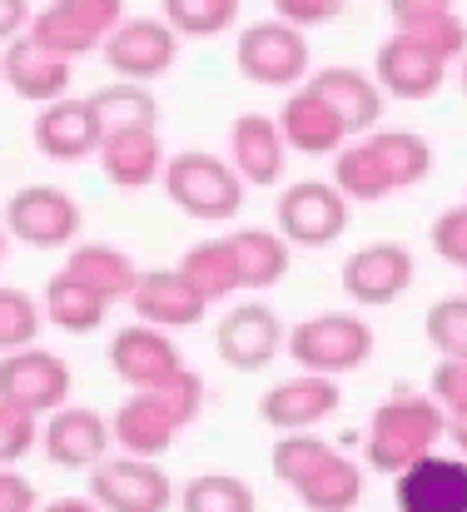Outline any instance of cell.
<instances>
[{
    "mask_svg": "<svg viewBox=\"0 0 467 512\" xmlns=\"http://www.w3.org/2000/svg\"><path fill=\"white\" fill-rule=\"evenodd\" d=\"M145 393L155 398L159 413H164V418H169V423H174L179 433H184V428H189V423H194V418L204 413V378H199V373H194L189 363H184L179 373H169L164 383L145 388Z\"/></svg>",
    "mask_w": 467,
    "mask_h": 512,
    "instance_id": "36",
    "label": "cell"
},
{
    "mask_svg": "<svg viewBox=\"0 0 467 512\" xmlns=\"http://www.w3.org/2000/svg\"><path fill=\"white\" fill-rule=\"evenodd\" d=\"M398 512H467V458L428 453L393 478Z\"/></svg>",
    "mask_w": 467,
    "mask_h": 512,
    "instance_id": "21",
    "label": "cell"
},
{
    "mask_svg": "<svg viewBox=\"0 0 467 512\" xmlns=\"http://www.w3.org/2000/svg\"><path fill=\"white\" fill-rule=\"evenodd\" d=\"M428 398H433L448 418H467V358H438V363H433Z\"/></svg>",
    "mask_w": 467,
    "mask_h": 512,
    "instance_id": "41",
    "label": "cell"
},
{
    "mask_svg": "<svg viewBox=\"0 0 467 512\" xmlns=\"http://www.w3.org/2000/svg\"><path fill=\"white\" fill-rule=\"evenodd\" d=\"M35 448H40V418L25 413V408L0 403V468H15Z\"/></svg>",
    "mask_w": 467,
    "mask_h": 512,
    "instance_id": "40",
    "label": "cell"
},
{
    "mask_svg": "<svg viewBox=\"0 0 467 512\" xmlns=\"http://www.w3.org/2000/svg\"><path fill=\"white\" fill-rule=\"evenodd\" d=\"M224 160L249 189H274L289 174V145L279 135V120L259 110L239 115L224 135Z\"/></svg>",
    "mask_w": 467,
    "mask_h": 512,
    "instance_id": "16",
    "label": "cell"
},
{
    "mask_svg": "<svg viewBox=\"0 0 467 512\" xmlns=\"http://www.w3.org/2000/svg\"><path fill=\"white\" fill-rule=\"evenodd\" d=\"M448 438H453L458 458H467V418H448Z\"/></svg>",
    "mask_w": 467,
    "mask_h": 512,
    "instance_id": "48",
    "label": "cell"
},
{
    "mask_svg": "<svg viewBox=\"0 0 467 512\" xmlns=\"http://www.w3.org/2000/svg\"><path fill=\"white\" fill-rule=\"evenodd\" d=\"M448 10H458V0H388V15H393V25L433 20V15H448Z\"/></svg>",
    "mask_w": 467,
    "mask_h": 512,
    "instance_id": "45",
    "label": "cell"
},
{
    "mask_svg": "<svg viewBox=\"0 0 467 512\" xmlns=\"http://www.w3.org/2000/svg\"><path fill=\"white\" fill-rule=\"evenodd\" d=\"M304 85L333 105V115H338V120H343V130H348V140L373 135V130L383 125L388 95L378 90L373 70H358V65H318Z\"/></svg>",
    "mask_w": 467,
    "mask_h": 512,
    "instance_id": "20",
    "label": "cell"
},
{
    "mask_svg": "<svg viewBox=\"0 0 467 512\" xmlns=\"http://www.w3.org/2000/svg\"><path fill=\"white\" fill-rule=\"evenodd\" d=\"M90 498L100 512H169L174 503V483L155 458H105L100 468H90Z\"/></svg>",
    "mask_w": 467,
    "mask_h": 512,
    "instance_id": "12",
    "label": "cell"
},
{
    "mask_svg": "<svg viewBox=\"0 0 467 512\" xmlns=\"http://www.w3.org/2000/svg\"><path fill=\"white\" fill-rule=\"evenodd\" d=\"M458 85H463V95H467V55L458 60Z\"/></svg>",
    "mask_w": 467,
    "mask_h": 512,
    "instance_id": "49",
    "label": "cell"
},
{
    "mask_svg": "<svg viewBox=\"0 0 467 512\" xmlns=\"http://www.w3.org/2000/svg\"><path fill=\"white\" fill-rule=\"evenodd\" d=\"M234 65H239L244 80H254L264 90H299L313 75L309 35L294 30V25H284L279 15L254 20L234 40Z\"/></svg>",
    "mask_w": 467,
    "mask_h": 512,
    "instance_id": "5",
    "label": "cell"
},
{
    "mask_svg": "<svg viewBox=\"0 0 467 512\" xmlns=\"http://www.w3.org/2000/svg\"><path fill=\"white\" fill-rule=\"evenodd\" d=\"M95 165L105 170L115 189H150V184H159L169 155H164L159 130H105Z\"/></svg>",
    "mask_w": 467,
    "mask_h": 512,
    "instance_id": "25",
    "label": "cell"
},
{
    "mask_svg": "<svg viewBox=\"0 0 467 512\" xmlns=\"http://www.w3.org/2000/svg\"><path fill=\"white\" fill-rule=\"evenodd\" d=\"M95 115L105 130H159V95L155 85H135V80H110L105 90L90 95Z\"/></svg>",
    "mask_w": 467,
    "mask_h": 512,
    "instance_id": "32",
    "label": "cell"
},
{
    "mask_svg": "<svg viewBox=\"0 0 467 512\" xmlns=\"http://www.w3.org/2000/svg\"><path fill=\"white\" fill-rule=\"evenodd\" d=\"M348 0H274V15L294 30H313V25H328L343 15Z\"/></svg>",
    "mask_w": 467,
    "mask_h": 512,
    "instance_id": "43",
    "label": "cell"
},
{
    "mask_svg": "<svg viewBox=\"0 0 467 512\" xmlns=\"http://www.w3.org/2000/svg\"><path fill=\"white\" fill-rule=\"evenodd\" d=\"M174 269L189 279V289H194L204 304H229V299L244 289V269H239V254H234L229 234H224V239H199V244H189Z\"/></svg>",
    "mask_w": 467,
    "mask_h": 512,
    "instance_id": "28",
    "label": "cell"
},
{
    "mask_svg": "<svg viewBox=\"0 0 467 512\" xmlns=\"http://www.w3.org/2000/svg\"><path fill=\"white\" fill-rule=\"evenodd\" d=\"M30 15H35L30 0H0V50L30 30Z\"/></svg>",
    "mask_w": 467,
    "mask_h": 512,
    "instance_id": "46",
    "label": "cell"
},
{
    "mask_svg": "<svg viewBox=\"0 0 467 512\" xmlns=\"http://www.w3.org/2000/svg\"><path fill=\"white\" fill-rule=\"evenodd\" d=\"M343 403V388L338 378H323V373H294L284 383H274L264 398H259V418L284 438V433H309L323 418H333Z\"/></svg>",
    "mask_w": 467,
    "mask_h": 512,
    "instance_id": "19",
    "label": "cell"
},
{
    "mask_svg": "<svg viewBox=\"0 0 467 512\" xmlns=\"http://www.w3.org/2000/svg\"><path fill=\"white\" fill-rule=\"evenodd\" d=\"M363 488H368V473H363L348 453L333 448L309 478L294 488V498L304 503V512H353L358 498H363Z\"/></svg>",
    "mask_w": 467,
    "mask_h": 512,
    "instance_id": "30",
    "label": "cell"
},
{
    "mask_svg": "<svg viewBox=\"0 0 467 512\" xmlns=\"http://www.w3.org/2000/svg\"><path fill=\"white\" fill-rule=\"evenodd\" d=\"M125 304L135 309L140 324H155L164 334L194 329V324L209 314V304L189 289V279H184L179 269H140V279H135V289H130Z\"/></svg>",
    "mask_w": 467,
    "mask_h": 512,
    "instance_id": "23",
    "label": "cell"
},
{
    "mask_svg": "<svg viewBox=\"0 0 467 512\" xmlns=\"http://www.w3.org/2000/svg\"><path fill=\"white\" fill-rule=\"evenodd\" d=\"M125 20V0H50L30 15V40L60 60H85L105 45V35Z\"/></svg>",
    "mask_w": 467,
    "mask_h": 512,
    "instance_id": "6",
    "label": "cell"
},
{
    "mask_svg": "<svg viewBox=\"0 0 467 512\" xmlns=\"http://www.w3.org/2000/svg\"><path fill=\"white\" fill-rule=\"evenodd\" d=\"M164 25L179 40H214L239 25V0H164Z\"/></svg>",
    "mask_w": 467,
    "mask_h": 512,
    "instance_id": "34",
    "label": "cell"
},
{
    "mask_svg": "<svg viewBox=\"0 0 467 512\" xmlns=\"http://www.w3.org/2000/svg\"><path fill=\"white\" fill-rule=\"evenodd\" d=\"M448 75H453V65H443L438 55H428L423 45H413L398 30L373 50V80H378V90L388 100H408V105L433 100L448 85Z\"/></svg>",
    "mask_w": 467,
    "mask_h": 512,
    "instance_id": "17",
    "label": "cell"
},
{
    "mask_svg": "<svg viewBox=\"0 0 467 512\" xmlns=\"http://www.w3.org/2000/svg\"><path fill=\"white\" fill-rule=\"evenodd\" d=\"M328 453H333V443H323L318 433H284V438L274 443L269 463H274V478H279L284 488H299Z\"/></svg>",
    "mask_w": 467,
    "mask_h": 512,
    "instance_id": "39",
    "label": "cell"
},
{
    "mask_svg": "<svg viewBox=\"0 0 467 512\" xmlns=\"http://www.w3.org/2000/svg\"><path fill=\"white\" fill-rule=\"evenodd\" d=\"M0 224L25 249H75L85 229V209L60 184H25L5 199Z\"/></svg>",
    "mask_w": 467,
    "mask_h": 512,
    "instance_id": "7",
    "label": "cell"
},
{
    "mask_svg": "<svg viewBox=\"0 0 467 512\" xmlns=\"http://www.w3.org/2000/svg\"><path fill=\"white\" fill-rule=\"evenodd\" d=\"M179 45H184V40L164 25V15H125V20L105 35L100 55H105V65H110L115 80L155 85V80H164V75L179 65Z\"/></svg>",
    "mask_w": 467,
    "mask_h": 512,
    "instance_id": "9",
    "label": "cell"
},
{
    "mask_svg": "<svg viewBox=\"0 0 467 512\" xmlns=\"http://www.w3.org/2000/svg\"><path fill=\"white\" fill-rule=\"evenodd\" d=\"M40 448H45V458H50L55 468H80V473H90V468H100V463L110 458V448H115L110 418H105L100 408L65 403V408H55V413L40 423Z\"/></svg>",
    "mask_w": 467,
    "mask_h": 512,
    "instance_id": "15",
    "label": "cell"
},
{
    "mask_svg": "<svg viewBox=\"0 0 467 512\" xmlns=\"http://www.w3.org/2000/svg\"><path fill=\"white\" fill-rule=\"evenodd\" d=\"M398 35H408L413 45H423L428 55H438L443 65H458L467 55V20L458 10L448 15H433V20H413V25H398Z\"/></svg>",
    "mask_w": 467,
    "mask_h": 512,
    "instance_id": "37",
    "label": "cell"
},
{
    "mask_svg": "<svg viewBox=\"0 0 467 512\" xmlns=\"http://www.w3.org/2000/svg\"><path fill=\"white\" fill-rule=\"evenodd\" d=\"M40 498H35V483L15 468H0V512H35Z\"/></svg>",
    "mask_w": 467,
    "mask_h": 512,
    "instance_id": "44",
    "label": "cell"
},
{
    "mask_svg": "<svg viewBox=\"0 0 467 512\" xmlns=\"http://www.w3.org/2000/svg\"><path fill=\"white\" fill-rule=\"evenodd\" d=\"M433 174V145L418 130H373L333 155V189L348 204H378Z\"/></svg>",
    "mask_w": 467,
    "mask_h": 512,
    "instance_id": "1",
    "label": "cell"
},
{
    "mask_svg": "<svg viewBox=\"0 0 467 512\" xmlns=\"http://www.w3.org/2000/svg\"><path fill=\"white\" fill-rule=\"evenodd\" d=\"M463 204H467V199H463Z\"/></svg>",
    "mask_w": 467,
    "mask_h": 512,
    "instance_id": "51",
    "label": "cell"
},
{
    "mask_svg": "<svg viewBox=\"0 0 467 512\" xmlns=\"http://www.w3.org/2000/svg\"><path fill=\"white\" fill-rule=\"evenodd\" d=\"M279 135L289 145V155H338L348 145V130L343 120L333 115V105L323 95H313L309 85L289 90L284 105H279Z\"/></svg>",
    "mask_w": 467,
    "mask_h": 512,
    "instance_id": "24",
    "label": "cell"
},
{
    "mask_svg": "<svg viewBox=\"0 0 467 512\" xmlns=\"http://www.w3.org/2000/svg\"><path fill=\"white\" fill-rule=\"evenodd\" d=\"M40 314L45 324H55L60 334H95L110 314V304L100 294H90L85 284H75L70 274H50L45 294H40Z\"/></svg>",
    "mask_w": 467,
    "mask_h": 512,
    "instance_id": "31",
    "label": "cell"
},
{
    "mask_svg": "<svg viewBox=\"0 0 467 512\" xmlns=\"http://www.w3.org/2000/svg\"><path fill=\"white\" fill-rule=\"evenodd\" d=\"M179 512H259L254 488L239 473H194L179 493Z\"/></svg>",
    "mask_w": 467,
    "mask_h": 512,
    "instance_id": "33",
    "label": "cell"
},
{
    "mask_svg": "<svg viewBox=\"0 0 467 512\" xmlns=\"http://www.w3.org/2000/svg\"><path fill=\"white\" fill-rule=\"evenodd\" d=\"M373 353H378L373 324L363 314H338V309L299 319L284 339V358H294L299 373H323V378L358 373Z\"/></svg>",
    "mask_w": 467,
    "mask_h": 512,
    "instance_id": "4",
    "label": "cell"
},
{
    "mask_svg": "<svg viewBox=\"0 0 467 512\" xmlns=\"http://www.w3.org/2000/svg\"><path fill=\"white\" fill-rule=\"evenodd\" d=\"M5 249H10V234H5V224H0V264H5Z\"/></svg>",
    "mask_w": 467,
    "mask_h": 512,
    "instance_id": "50",
    "label": "cell"
},
{
    "mask_svg": "<svg viewBox=\"0 0 467 512\" xmlns=\"http://www.w3.org/2000/svg\"><path fill=\"white\" fill-rule=\"evenodd\" d=\"M30 140H35V150H40L50 165H85V160L100 155L105 125H100L90 95H65V100H55V105H45V110L35 115Z\"/></svg>",
    "mask_w": 467,
    "mask_h": 512,
    "instance_id": "14",
    "label": "cell"
},
{
    "mask_svg": "<svg viewBox=\"0 0 467 512\" xmlns=\"http://www.w3.org/2000/svg\"><path fill=\"white\" fill-rule=\"evenodd\" d=\"M284 339H289L284 319H279L269 304L249 299V304H234V309L219 319L214 353H219L224 368H234V373H264V368L284 353Z\"/></svg>",
    "mask_w": 467,
    "mask_h": 512,
    "instance_id": "13",
    "label": "cell"
},
{
    "mask_svg": "<svg viewBox=\"0 0 467 512\" xmlns=\"http://www.w3.org/2000/svg\"><path fill=\"white\" fill-rule=\"evenodd\" d=\"M428 244H433V254H438L443 264H453V269L467 274V204H453V209H443V214L433 219Z\"/></svg>",
    "mask_w": 467,
    "mask_h": 512,
    "instance_id": "42",
    "label": "cell"
},
{
    "mask_svg": "<svg viewBox=\"0 0 467 512\" xmlns=\"http://www.w3.org/2000/svg\"><path fill=\"white\" fill-rule=\"evenodd\" d=\"M60 274H70L75 284H85V289L100 294L105 304H120V299H130V289H135V279H140V264H135L125 249H115V244H75V249L65 254Z\"/></svg>",
    "mask_w": 467,
    "mask_h": 512,
    "instance_id": "27",
    "label": "cell"
},
{
    "mask_svg": "<svg viewBox=\"0 0 467 512\" xmlns=\"http://www.w3.org/2000/svg\"><path fill=\"white\" fill-rule=\"evenodd\" d=\"M413 279H418L413 249L398 244V239L363 244L338 269V284H343L348 304H358V309H388V304H398L413 289Z\"/></svg>",
    "mask_w": 467,
    "mask_h": 512,
    "instance_id": "10",
    "label": "cell"
},
{
    "mask_svg": "<svg viewBox=\"0 0 467 512\" xmlns=\"http://www.w3.org/2000/svg\"><path fill=\"white\" fill-rule=\"evenodd\" d=\"M348 214H353V204L333 189V179H294L274 199V219H279V234L289 239V249L338 244V234L348 229Z\"/></svg>",
    "mask_w": 467,
    "mask_h": 512,
    "instance_id": "8",
    "label": "cell"
},
{
    "mask_svg": "<svg viewBox=\"0 0 467 512\" xmlns=\"http://www.w3.org/2000/svg\"><path fill=\"white\" fill-rule=\"evenodd\" d=\"M448 438V413L413 388H398L393 398H383L368 418V438H363V463L373 473H403L418 458L438 453V443Z\"/></svg>",
    "mask_w": 467,
    "mask_h": 512,
    "instance_id": "2",
    "label": "cell"
},
{
    "mask_svg": "<svg viewBox=\"0 0 467 512\" xmlns=\"http://www.w3.org/2000/svg\"><path fill=\"white\" fill-rule=\"evenodd\" d=\"M35 512H100V503H95L90 493H85V498H80V493H70V498H50L45 508H35Z\"/></svg>",
    "mask_w": 467,
    "mask_h": 512,
    "instance_id": "47",
    "label": "cell"
},
{
    "mask_svg": "<svg viewBox=\"0 0 467 512\" xmlns=\"http://www.w3.org/2000/svg\"><path fill=\"white\" fill-rule=\"evenodd\" d=\"M70 80H75V65L60 60V55H50V50L35 45L30 35H20V40H10V45L0 50V85H5L15 100L35 105V110L65 100V95H70Z\"/></svg>",
    "mask_w": 467,
    "mask_h": 512,
    "instance_id": "18",
    "label": "cell"
},
{
    "mask_svg": "<svg viewBox=\"0 0 467 512\" xmlns=\"http://www.w3.org/2000/svg\"><path fill=\"white\" fill-rule=\"evenodd\" d=\"M234 254H239V269H244V289L264 294V289H279L289 279V264H294V249L279 229H264V224H244L229 234Z\"/></svg>",
    "mask_w": 467,
    "mask_h": 512,
    "instance_id": "29",
    "label": "cell"
},
{
    "mask_svg": "<svg viewBox=\"0 0 467 512\" xmlns=\"http://www.w3.org/2000/svg\"><path fill=\"white\" fill-rule=\"evenodd\" d=\"M110 368L135 388V393H145V388H155V383H164L169 373H179L184 368V353H179V343H174V334H164V329H155V324H125L115 339H110Z\"/></svg>",
    "mask_w": 467,
    "mask_h": 512,
    "instance_id": "22",
    "label": "cell"
},
{
    "mask_svg": "<svg viewBox=\"0 0 467 512\" xmlns=\"http://www.w3.org/2000/svg\"><path fill=\"white\" fill-rule=\"evenodd\" d=\"M40 299H30L25 289H10L0 284V353H15V348H30L40 339Z\"/></svg>",
    "mask_w": 467,
    "mask_h": 512,
    "instance_id": "38",
    "label": "cell"
},
{
    "mask_svg": "<svg viewBox=\"0 0 467 512\" xmlns=\"http://www.w3.org/2000/svg\"><path fill=\"white\" fill-rule=\"evenodd\" d=\"M423 334H428L438 358H467V289L438 299V304H428Z\"/></svg>",
    "mask_w": 467,
    "mask_h": 512,
    "instance_id": "35",
    "label": "cell"
},
{
    "mask_svg": "<svg viewBox=\"0 0 467 512\" xmlns=\"http://www.w3.org/2000/svg\"><path fill=\"white\" fill-rule=\"evenodd\" d=\"M70 363L40 343L30 348H15V353H0V403L10 408H25L35 418H50L55 408L70 403Z\"/></svg>",
    "mask_w": 467,
    "mask_h": 512,
    "instance_id": "11",
    "label": "cell"
},
{
    "mask_svg": "<svg viewBox=\"0 0 467 512\" xmlns=\"http://www.w3.org/2000/svg\"><path fill=\"white\" fill-rule=\"evenodd\" d=\"M159 184H164V199L179 214L199 219V224H229L244 209V199H249V184L229 170V160L224 155H204V150L169 155Z\"/></svg>",
    "mask_w": 467,
    "mask_h": 512,
    "instance_id": "3",
    "label": "cell"
},
{
    "mask_svg": "<svg viewBox=\"0 0 467 512\" xmlns=\"http://www.w3.org/2000/svg\"><path fill=\"white\" fill-rule=\"evenodd\" d=\"M110 438L125 458H164L179 438V428L159 413V403L150 393H130L115 413H110Z\"/></svg>",
    "mask_w": 467,
    "mask_h": 512,
    "instance_id": "26",
    "label": "cell"
}]
</instances>
